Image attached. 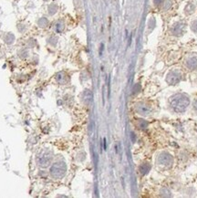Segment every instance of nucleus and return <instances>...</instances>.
Masks as SVG:
<instances>
[{"instance_id": "1", "label": "nucleus", "mask_w": 197, "mask_h": 198, "mask_svg": "<svg viewBox=\"0 0 197 198\" xmlns=\"http://www.w3.org/2000/svg\"><path fill=\"white\" fill-rule=\"evenodd\" d=\"M190 104V99L185 94L178 93L176 95L172 97L171 100V106L176 112H184L186 111Z\"/></svg>"}, {"instance_id": "2", "label": "nucleus", "mask_w": 197, "mask_h": 198, "mask_svg": "<svg viewBox=\"0 0 197 198\" xmlns=\"http://www.w3.org/2000/svg\"><path fill=\"white\" fill-rule=\"evenodd\" d=\"M166 81L170 85H176L182 81V73L178 70H172L167 75Z\"/></svg>"}, {"instance_id": "3", "label": "nucleus", "mask_w": 197, "mask_h": 198, "mask_svg": "<svg viewBox=\"0 0 197 198\" xmlns=\"http://www.w3.org/2000/svg\"><path fill=\"white\" fill-rule=\"evenodd\" d=\"M174 162V158L168 152H161L158 156V163L161 165L168 166L171 165Z\"/></svg>"}, {"instance_id": "4", "label": "nucleus", "mask_w": 197, "mask_h": 198, "mask_svg": "<svg viewBox=\"0 0 197 198\" xmlns=\"http://www.w3.org/2000/svg\"><path fill=\"white\" fill-rule=\"evenodd\" d=\"M136 111L141 115H148L151 112V107L143 102L138 103L136 105Z\"/></svg>"}, {"instance_id": "5", "label": "nucleus", "mask_w": 197, "mask_h": 198, "mask_svg": "<svg viewBox=\"0 0 197 198\" xmlns=\"http://www.w3.org/2000/svg\"><path fill=\"white\" fill-rule=\"evenodd\" d=\"M186 66H187V68H190V70H197V56L191 57L187 59Z\"/></svg>"}, {"instance_id": "6", "label": "nucleus", "mask_w": 197, "mask_h": 198, "mask_svg": "<svg viewBox=\"0 0 197 198\" xmlns=\"http://www.w3.org/2000/svg\"><path fill=\"white\" fill-rule=\"evenodd\" d=\"M151 170V165L149 164V163H142V164L140 166V172H141V175H146L148 174V172H150Z\"/></svg>"}, {"instance_id": "7", "label": "nucleus", "mask_w": 197, "mask_h": 198, "mask_svg": "<svg viewBox=\"0 0 197 198\" xmlns=\"http://www.w3.org/2000/svg\"><path fill=\"white\" fill-rule=\"evenodd\" d=\"M83 98H84V101L87 102H90L92 100V93L90 91H85V92L83 93Z\"/></svg>"}, {"instance_id": "8", "label": "nucleus", "mask_w": 197, "mask_h": 198, "mask_svg": "<svg viewBox=\"0 0 197 198\" xmlns=\"http://www.w3.org/2000/svg\"><path fill=\"white\" fill-rule=\"evenodd\" d=\"M148 126V123L143 121V120H139V127L141 129V130H144V129H146Z\"/></svg>"}, {"instance_id": "9", "label": "nucleus", "mask_w": 197, "mask_h": 198, "mask_svg": "<svg viewBox=\"0 0 197 198\" xmlns=\"http://www.w3.org/2000/svg\"><path fill=\"white\" fill-rule=\"evenodd\" d=\"M192 30L195 33H197V20L192 24Z\"/></svg>"}, {"instance_id": "10", "label": "nucleus", "mask_w": 197, "mask_h": 198, "mask_svg": "<svg viewBox=\"0 0 197 198\" xmlns=\"http://www.w3.org/2000/svg\"><path fill=\"white\" fill-rule=\"evenodd\" d=\"M193 106H194V111L197 112V99H196V100L194 101V102Z\"/></svg>"}]
</instances>
